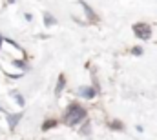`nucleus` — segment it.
Instances as JSON below:
<instances>
[{"instance_id": "nucleus-10", "label": "nucleus", "mask_w": 157, "mask_h": 140, "mask_svg": "<svg viewBox=\"0 0 157 140\" xmlns=\"http://www.w3.org/2000/svg\"><path fill=\"white\" fill-rule=\"evenodd\" d=\"M13 97H15V100H17V102H18L20 105H24V98H22L18 93H13Z\"/></svg>"}, {"instance_id": "nucleus-13", "label": "nucleus", "mask_w": 157, "mask_h": 140, "mask_svg": "<svg viewBox=\"0 0 157 140\" xmlns=\"http://www.w3.org/2000/svg\"><path fill=\"white\" fill-rule=\"evenodd\" d=\"M7 2H9V4H13V2H15V0H7Z\"/></svg>"}, {"instance_id": "nucleus-3", "label": "nucleus", "mask_w": 157, "mask_h": 140, "mask_svg": "<svg viewBox=\"0 0 157 140\" xmlns=\"http://www.w3.org/2000/svg\"><path fill=\"white\" fill-rule=\"evenodd\" d=\"M78 95L84 97V98H93V97L97 95V89L91 87V86H88V87H80V89H78Z\"/></svg>"}, {"instance_id": "nucleus-4", "label": "nucleus", "mask_w": 157, "mask_h": 140, "mask_svg": "<svg viewBox=\"0 0 157 140\" xmlns=\"http://www.w3.org/2000/svg\"><path fill=\"white\" fill-rule=\"evenodd\" d=\"M80 4H82V7H84V11H86V15H88V18H90L91 22H99V18H97V15L93 13V9H91V7H90V6H88L86 2H80Z\"/></svg>"}, {"instance_id": "nucleus-6", "label": "nucleus", "mask_w": 157, "mask_h": 140, "mask_svg": "<svg viewBox=\"0 0 157 140\" xmlns=\"http://www.w3.org/2000/svg\"><path fill=\"white\" fill-rule=\"evenodd\" d=\"M20 118H22V113H17V115H11V116H9V126H11V127H15V126L18 124V120H20Z\"/></svg>"}, {"instance_id": "nucleus-2", "label": "nucleus", "mask_w": 157, "mask_h": 140, "mask_svg": "<svg viewBox=\"0 0 157 140\" xmlns=\"http://www.w3.org/2000/svg\"><path fill=\"white\" fill-rule=\"evenodd\" d=\"M133 33L137 38H143V40H148L152 36V28L146 24V22H137L133 24Z\"/></svg>"}, {"instance_id": "nucleus-7", "label": "nucleus", "mask_w": 157, "mask_h": 140, "mask_svg": "<svg viewBox=\"0 0 157 140\" xmlns=\"http://www.w3.org/2000/svg\"><path fill=\"white\" fill-rule=\"evenodd\" d=\"M57 126V120H48L44 126H42V131H46V129H51V127H55Z\"/></svg>"}, {"instance_id": "nucleus-12", "label": "nucleus", "mask_w": 157, "mask_h": 140, "mask_svg": "<svg viewBox=\"0 0 157 140\" xmlns=\"http://www.w3.org/2000/svg\"><path fill=\"white\" fill-rule=\"evenodd\" d=\"M0 47H2V35H0Z\"/></svg>"}, {"instance_id": "nucleus-1", "label": "nucleus", "mask_w": 157, "mask_h": 140, "mask_svg": "<svg viewBox=\"0 0 157 140\" xmlns=\"http://www.w3.org/2000/svg\"><path fill=\"white\" fill-rule=\"evenodd\" d=\"M84 118H86V109L80 107L78 104H71L68 107V113H66V116H64V122H66L68 126H75L78 122H82Z\"/></svg>"}, {"instance_id": "nucleus-9", "label": "nucleus", "mask_w": 157, "mask_h": 140, "mask_svg": "<svg viewBox=\"0 0 157 140\" xmlns=\"http://www.w3.org/2000/svg\"><path fill=\"white\" fill-rule=\"evenodd\" d=\"M110 127L112 129H122V124L119 120H113V122H110Z\"/></svg>"}, {"instance_id": "nucleus-5", "label": "nucleus", "mask_w": 157, "mask_h": 140, "mask_svg": "<svg viewBox=\"0 0 157 140\" xmlns=\"http://www.w3.org/2000/svg\"><path fill=\"white\" fill-rule=\"evenodd\" d=\"M64 86H66V76H64V75H60V76H59V82H57V87H55V93H57V95H60V93H62V89H64Z\"/></svg>"}, {"instance_id": "nucleus-8", "label": "nucleus", "mask_w": 157, "mask_h": 140, "mask_svg": "<svg viewBox=\"0 0 157 140\" xmlns=\"http://www.w3.org/2000/svg\"><path fill=\"white\" fill-rule=\"evenodd\" d=\"M44 20H46V26H53V24L57 22V20H55V18H53L51 15H48V13L44 15Z\"/></svg>"}, {"instance_id": "nucleus-11", "label": "nucleus", "mask_w": 157, "mask_h": 140, "mask_svg": "<svg viewBox=\"0 0 157 140\" xmlns=\"http://www.w3.org/2000/svg\"><path fill=\"white\" fill-rule=\"evenodd\" d=\"M132 53H133V55H141V53H143V49H141V47H133V49H132Z\"/></svg>"}]
</instances>
